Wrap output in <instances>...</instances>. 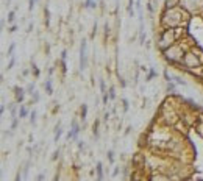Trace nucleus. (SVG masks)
Instances as JSON below:
<instances>
[{"instance_id":"13d9d810","label":"nucleus","mask_w":203,"mask_h":181,"mask_svg":"<svg viewBox=\"0 0 203 181\" xmlns=\"http://www.w3.org/2000/svg\"><path fill=\"white\" fill-rule=\"evenodd\" d=\"M44 50H46V53L48 55V53H50V45H46V48H44Z\"/></svg>"},{"instance_id":"79ce46f5","label":"nucleus","mask_w":203,"mask_h":181,"mask_svg":"<svg viewBox=\"0 0 203 181\" xmlns=\"http://www.w3.org/2000/svg\"><path fill=\"white\" fill-rule=\"evenodd\" d=\"M28 169H30V161H27V164L24 167V178H27L28 176Z\"/></svg>"},{"instance_id":"5701e85b","label":"nucleus","mask_w":203,"mask_h":181,"mask_svg":"<svg viewBox=\"0 0 203 181\" xmlns=\"http://www.w3.org/2000/svg\"><path fill=\"white\" fill-rule=\"evenodd\" d=\"M173 81H175V83H177L178 86H188V83L184 81V78H183V76H180V75H175V76H173Z\"/></svg>"},{"instance_id":"052dcab7","label":"nucleus","mask_w":203,"mask_h":181,"mask_svg":"<svg viewBox=\"0 0 203 181\" xmlns=\"http://www.w3.org/2000/svg\"><path fill=\"white\" fill-rule=\"evenodd\" d=\"M202 14H203V11H202Z\"/></svg>"},{"instance_id":"f8f14e48","label":"nucleus","mask_w":203,"mask_h":181,"mask_svg":"<svg viewBox=\"0 0 203 181\" xmlns=\"http://www.w3.org/2000/svg\"><path fill=\"white\" fill-rule=\"evenodd\" d=\"M155 78H158V72H156V69L150 67L148 72H147V75H145V83H148V81H152V80H155Z\"/></svg>"},{"instance_id":"37998d69","label":"nucleus","mask_w":203,"mask_h":181,"mask_svg":"<svg viewBox=\"0 0 203 181\" xmlns=\"http://www.w3.org/2000/svg\"><path fill=\"white\" fill-rule=\"evenodd\" d=\"M96 34H97V22H96V24H94V27H92V31H91V39L96 38Z\"/></svg>"},{"instance_id":"f3484780","label":"nucleus","mask_w":203,"mask_h":181,"mask_svg":"<svg viewBox=\"0 0 203 181\" xmlns=\"http://www.w3.org/2000/svg\"><path fill=\"white\" fill-rule=\"evenodd\" d=\"M44 25L47 27H50V10H48L47 6H44Z\"/></svg>"},{"instance_id":"8fccbe9b","label":"nucleus","mask_w":203,"mask_h":181,"mask_svg":"<svg viewBox=\"0 0 203 181\" xmlns=\"http://www.w3.org/2000/svg\"><path fill=\"white\" fill-rule=\"evenodd\" d=\"M44 178H46V175H44V173H39L38 176H36V181H42Z\"/></svg>"},{"instance_id":"58836bf2","label":"nucleus","mask_w":203,"mask_h":181,"mask_svg":"<svg viewBox=\"0 0 203 181\" xmlns=\"http://www.w3.org/2000/svg\"><path fill=\"white\" fill-rule=\"evenodd\" d=\"M60 155H61V150L58 148V150H55V152H53V155H52V161H56L58 158H60Z\"/></svg>"},{"instance_id":"3c124183","label":"nucleus","mask_w":203,"mask_h":181,"mask_svg":"<svg viewBox=\"0 0 203 181\" xmlns=\"http://www.w3.org/2000/svg\"><path fill=\"white\" fill-rule=\"evenodd\" d=\"M22 180V175H20V170H17V173H16V181H20Z\"/></svg>"},{"instance_id":"6ab92c4d","label":"nucleus","mask_w":203,"mask_h":181,"mask_svg":"<svg viewBox=\"0 0 203 181\" xmlns=\"http://www.w3.org/2000/svg\"><path fill=\"white\" fill-rule=\"evenodd\" d=\"M86 117H88V105H86V103H83L81 108H80V119L84 122V120H86Z\"/></svg>"},{"instance_id":"bb28decb","label":"nucleus","mask_w":203,"mask_h":181,"mask_svg":"<svg viewBox=\"0 0 203 181\" xmlns=\"http://www.w3.org/2000/svg\"><path fill=\"white\" fill-rule=\"evenodd\" d=\"M145 38H147L145 31H144V30H139V44H141V45L145 44Z\"/></svg>"},{"instance_id":"9d476101","label":"nucleus","mask_w":203,"mask_h":181,"mask_svg":"<svg viewBox=\"0 0 203 181\" xmlns=\"http://www.w3.org/2000/svg\"><path fill=\"white\" fill-rule=\"evenodd\" d=\"M96 178L98 181H102L105 178V175H103V164L100 161H97V164H96Z\"/></svg>"},{"instance_id":"9b49d317","label":"nucleus","mask_w":203,"mask_h":181,"mask_svg":"<svg viewBox=\"0 0 203 181\" xmlns=\"http://www.w3.org/2000/svg\"><path fill=\"white\" fill-rule=\"evenodd\" d=\"M177 83H175V81L172 80V81H167V84H166V92H167L169 94V95H170V94H177Z\"/></svg>"},{"instance_id":"c03bdc74","label":"nucleus","mask_w":203,"mask_h":181,"mask_svg":"<svg viewBox=\"0 0 203 181\" xmlns=\"http://www.w3.org/2000/svg\"><path fill=\"white\" fill-rule=\"evenodd\" d=\"M110 117H111V112H105V114H103V119H102V122H103V123H106V122L110 120Z\"/></svg>"},{"instance_id":"6e6d98bb","label":"nucleus","mask_w":203,"mask_h":181,"mask_svg":"<svg viewBox=\"0 0 203 181\" xmlns=\"http://www.w3.org/2000/svg\"><path fill=\"white\" fill-rule=\"evenodd\" d=\"M53 72H55V67H50V69H48V76H52Z\"/></svg>"},{"instance_id":"20e7f679","label":"nucleus","mask_w":203,"mask_h":181,"mask_svg":"<svg viewBox=\"0 0 203 181\" xmlns=\"http://www.w3.org/2000/svg\"><path fill=\"white\" fill-rule=\"evenodd\" d=\"M189 47H192V45H186L184 38H181L178 42H175L173 45H170V47L166 48V50H162L161 55H162L166 62H169V64H172V66H177V64L181 62L183 56H184V52H186Z\"/></svg>"},{"instance_id":"1a4fd4ad","label":"nucleus","mask_w":203,"mask_h":181,"mask_svg":"<svg viewBox=\"0 0 203 181\" xmlns=\"http://www.w3.org/2000/svg\"><path fill=\"white\" fill-rule=\"evenodd\" d=\"M100 123H102L100 119H96V120H94V123H92V134H94V138H96V139L100 138Z\"/></svg>"},{"instance_id":"603ef678","label":"nucleus","mask_w":203,"mask_h":181,"mask_svg":"<svg viewBox=\"0 0 203 181\" xmlns=\"http://www.w3.org/2000/svg\"><path fill=\"white\" fill-rule=\"evenodd\" d=\"M58 111H60V105H55V108H53V111H52V114H56Z\"/></svg>"},{"instance_id":"72a5a7b5","label":"nucleus","mask_w":203,"mask_h":181,"mask_svg":"<svg viewBox=\"0 0 203 181\" xmlns=\"http://www.w3.org/2000/svg\"><path fill=\"white\" fill-rule=\"evenodd\" d=\"M14 64H16V56L13 55L11 60H10V62H8V66H6V70H11L13 67H14Z\"/></svg>"},{"instance_id":"09e8293b","label":"nucleus","mask_w":203,"mask_h":181,"mask_svg":"<svg viewBox=\"0 0 203 181\" xmlns=\"http://www.w3.org/2000/svg\"><path fill=\"white\" fill-rule=\"evenodd\" d=\"M117 175H119V167H114V170H112V173H111V176H114V178H116Z\"/></svg>"},{"instance_id":"393cba45","label":"nucleus","mask_w":203,"mask_h":181,"mask_svg":"<svg viewBox=\"0 0 203 181\" xmlns=\"http://www.w3.org/2000/svg\"><path fill=\"white\" fill-rule=\"evenodd\" d=\"M106 158H108V162H110V164H114V150H112V148H110V150L106 152Z\"/></svg>"},{"instance_id":"ea45409f","label":"nucleus","mask_w":203,"mask_h":181,"mask_svg":"<svg viewBox=\"0 0 203 181\" xmlns=\"http://www.w3.org/2000/svg\"><path fill=\"white\" fill-rule=\"evenodd\" d=\"M100 92L102 94L106 92V83H105V80H100Z\"/></svg>"},{"instance_id":"f03ea898","label":"nucleus","mask_w":203,"mask_h":181,"mask_svg":"<svg viewBox=\"0 0 203 181\" xmlns=\"http://www.w3.org/2000/svg\"><path fill=\"white\" fill-rule=\"evenodd\" d=\"M181 38H184L183 27H180V28H161L159 33L156 34V48L162 52L175 42H178Z\"/></svg>"},{"instance_id":"ddd939ff","label":"nucleus","mask_w":203,"mask_h":181,"mask_svg":"<svg viewBox=\"0 0 203 181\" xmlns=\"http://www.w3.org/2000/svg\"><path fill=\"white\" fill-rule=\"evenodd\" d=\"M63 126H61V123H58L56 126H55V136H53V142H58L61 139V136H63Z\"/></svg>"},{"instance_id":"423d86ee","label":"nucleus","mask_w":203,"mask_h":181,"mask_svg":"<svg viewBox=\"0 0 203 181\" xmlns=\"http://www.w3.org/2000/svg\"><path fill=\"white\" fill-rule=\"evenodd\" d=\"M86 67H88V39H83L80 45V72L86 70Z\"/></svg>"},{"instance_id":"b1692460","label":"nucleus","mask_w":203,"mask_h":181,"mask_svg":"<svg viewBox=\"0 0 203 181\" xmlns=\"http://www.w3.org/2000/svg\"><path fill=\"white\" fill-rule=\"evenodd\" d=\"M41 100V95H39V92L38 90H34L33 94H31V102H30V105H34V103H38Z\"/></svg>"},{"instance_id":"cd10ccee","label":"nucleus","mask_w":203,"mask_h":181,"mask_svg":"<svg viewBox=\"0 0 203 181\" xmlns=\"http://www.w3.org/2000/svg\"><path fill=\"white\" fill-rule=\"evenodd\" d=\"M122 109H124V112H127L128 109H130V102L127 100V98H122Z\"/></svg>"},{"instance_id":"5fc2aeb1","label":"nucleus","mask_w":203,"mask_h":181,"mask_svg":"<svg viewBox=\"0 0 203 181\" xmlns=\"http://www.w3.org/2000/svg\"><path fill=\"white\" fill-rule=\"evenodd\" d=\"M31 30H33V24H28V27H27V33H31Z\"/></svg>"},{"instance_id":"2eb2a0df","label":"nucleus","mask_w":203,"mask_h":181,"mask_svg":"<svg viewBox=\"0 0 203 181\" xmlns=\"http://www.w3.org/2000/svg\"><path fill=\"white\" fill-rule=\"evenodd\" d=\"M181 0H164V8H178Z\"/></svg>"},{"instance_id":"4be33fe9","label":"nucleus","mask_w":203,"mask_h":181,"mask_svg":"<svg viewBox=\"0 0 203 181\" xmlns=\"http://www.w3.org/2000/svg\"><path fill=\"white\" fill-rule=\"evenodd\" d=\"M30 112H28V109H27V106H24V105H20L19 106V117L20 119H25L27 116H28Z\"/></svg>"},{"instance_id":"c756f323","label":"nucleus","mask_w":203,"mask_h":181,"mask_svg":"<svg viewBox=\"0 0 203 181\" xmlns=\"http://www.w3.org/2000/svg\"><path fill=\"white\" fill-rule=\"evenodd\" d=\"M16 50V42H11V45L8 47V52H6V56L8 58H11L13 56V52Z\"/></svg>"},{"instance_id":"49530a36","label":"nucleus","mask_w":203,"mask_h":181,"mask_svg":"<svg viewBox=\"0 0 203 181\" xmlns=\"http://www.w3.org/2000/svg\"><path fill=\"white\" fill-rule=\"evenodd\" d=\"M61 60L63 61H67V50H63L61 52Z\"/></svg>"},{"instance_id":"473e14b6","label":"nucleus","mask_w":203,"mask_h":181,"mask_svg":"<svg viewBox=\"0 0 203 181\" xmlns=\"http://www.w3.org/2000/svg\"><path fill=\"white\" fill-rule=\"evenodd\" d=\"M77 148H78V152H84L86 150V144L83 141H77Z\"/></svg>"},{"instance_id":"680f3d73","label":"nucleus","mask_w":203,"mask_h":181,"mask_svg":"<svg viewBox=\"0 0 203 181\" xmlns=\"http://www.w3.org/2000/svg\"><path fill=\"white\" fill-rule=\"evenodd\" d=\"M98 2H100V0H98Z\"/></svg>"},{"instance_id":"aec40b11","label":"nucleus","mask_w":203,"mask_h":181,"mask_svg":"<svg viewBox=\"0 0 203 181\" xmlns=\"http://www.w3.org/2000/svg\"><path fill=\"white\" fill-rule=\"evenodd\" d=\"M31 74H33V76L34 78H38V76L41 75V70H39V67L36 66V62L31 60Z\"/></svg>"},{"instance_id":"6e6552de","label":"nucleus","mask_w":203,"mask_h":181,"mask_svg":"<svg viewBox=\"0 0 203 181\" xmlns=\"http://www.w3.org/2000/svg\"><path fill=\"white\" fill-rule=\"evenodd\" d=\"M80 125H78V122L77 120H72V128L70 131L67 133V141H77V138H78V134H80Z\"/></svg>"},{"instance_id":"e433bc0d","label":"nucleus","mask_w":203,"mask_h":181,"mask_svg":"<svg viewBox=\"0 0 203 181\" xmlns=\"http://www.w3.org/2000/svg\"><path fill=\"white\" fill-rule=\"evenodd\" d=\"M19 119L20 117H13V123H11V130H16L17 125H19Z\"/></svg>"},{"instance_id":"a878e982","label":"nucleus","mask_w":203,"mask_h":181,"mask_svg":"<svg viewBox=\"0 0 203 181\" xmlns=\"http://www.w3.org/2000/svg\"><path fill=\"white\" fill-rule=\"evenodd\" d=\"M16 11H17V10H13V11H10V13H8V17H6L8 24H13V22L16 20V19H14V17H16Z\"/></svg>"},{"instance_id":"7c9ffc66","label":"nucleus","mask_w":203,"mask_h":181,"mask_svg":"<svg viewBox=\"0 0 203 181\" xmlns=\"http://www.w3.org/2000/svg\"><path fill=\"white\" fill-rule=\"evenodd\" d=\"M108 94H110V98H111V100H116V88H114V86H110V89H108Z\"/></svg>"},{"instance_id":"39448f33","label":"nucleus","mask_w":203,"mask_h":181,"mask_svg":"<svg viewBox=\"0 0 203 181\" xmlns=\"http://www.w3.org/2000/svg\"><path fill=\"white\" fill-rule=\"evenodd\" d=\"M180 6H181L189 16L202 14V11H203V0H181Z\"/></svg>"},{"instance_id":"f704fd0d","label":"nucleus","mask_w":203,"mask_h":181,"mask_svg":"<svg viewBox=\"0 0 203 181\" xmlns=\"http://www.w3.org/2000/svg\"><path fill=\"white\" fill-rule=\"evenodd\" d=\"M162 75H164L166 81H172V80H173V76L169 74V70H167V69H164V72H162Z\"/></svg>"},{"instance_id":"dca6fc26","label":"nucleus","mask_w":203,"mask_h":181,"mask_svg":"<svg viewBox=\"0 0 203 181\" xmlns=\"http://www.w3.org/2000/svg\"><path fill=\"white\" fill-rule=\"evenodd\" d=\"M110 36H111V25L105 22V25H103V39H105V42L110 39Z\"/></svg>"},{"instance_id":"f257e3e1","label":"nucleus","mask_w":203,"mask_h":181,"mask_svg":"<svg viewBox=\"0 0 203 181\" xmlns=\"http://www.w3.org/2000/svg\"><path fill=\"white\" fill-rule=\"evenodd\" d=\"M188 17L189 14L181 6L164 8L159 14V27L161 28H180V27L186 25Z\"/></svg>"},{"instance_id":"864d4df0","label":"nucleus","mask_w":203,"mask_h":181,"mask_svg":"<svg viewBox=\"0 0 203 181\" xmlns=\"http://www.w3.org/2000/svg\"><path fill=\"white\" fill-rule=\"evenodd\" d=\"M130 131H131V126H127V128H125V131H124V134H125V136H128V134H130Z\"/></svg>"},{"instance_id":"7ed1b4c3","label":"nucleus","mask_w":203,"mask_h":181,"mask_svg":"<svg viewBox=\"0 0 203 181\" xmlns=\"http://www.w3.org/2000/svg\"><path fill=\"white\" fill-rule=\"evenodd\" d=\"M203 66V50L197 47V45H192L189 47L186 52H184V56L180 64H177L175 67L183 72L184 69H197V67Z\"/></svg>"},{"instance_id":"de8ad7c7","label":"nucleus","mask_w":203,"mask_h":181,"mask_svg":"<svg viewBox=\"0 0 203 181\" xmlns=\"http://www.w3.org/2000/svg\"><path fill=\"white\" fill-rule=\"evenodd\" d=\"M5 111H6V103L3 102V103H2V106H0V112H2V114H5Z\"/></svg>"},{"instance_id":"a18cd8bd","label":"nucleus","mask_w":203,"mask_h":181,"mask_svg":"<svg viewBox=\"0 0 203 181\" xmlns=\"http://www.w3.org/2000/svg\"><path fill=\"white\" fill-rule=\"evenodd\" d=\"M119 83L122 88H127V81H125V78H122V76H119Z\"/></svg>"},{"instance_id":"4c0bfd02","label":"nucleus","mask_w":203,"mask_h":181,"mask_svg":"<svg viewBox=\"0 0 203 181\" xmlns=\"http://www.w3.org/2000/svg\"><path fill=\"white\" fill-rule=\"evenodd\" d=\"M36 2H38V0H28V11H33L34 10Z\"/></svg>"},{"instance_id":"a211bd4d","label":"nucleus","mask_w":203,"mask_h":181,"mask_svg":"<svg viewBox=\"0 0 203 181\" xmlns=\"http://www.w3.org/2000/svg\"><path fill=\"white\" fill-rule=\"evenodd\" d=\"M44 89H46L47 95H52L53 94V84H52V78H48L46 83H44Z\"/></svg>"},{"instance_id":"c85d7f7f","label":"nucleus","mask_w":203,"mask_h":181,"mask_svg":"<svg viewBox=\"0 0 203 181\" xmlns=\"http://www.w3.org/2000/svg\"><path fill=\"white\" fill-rule=\"evenodd\" d=\"M110 100H111V98H110V94H108V90H106L105 94H102V103H103V106H106Z\"/></svg>"},{"instance_id":"412c9836","label":"nucleus","mask_w":203,"mask_h":181,"mask_svg":"<svg viewBox=\"0 0 203 181\" xmlns=\"http://www.w3.org/2000/svg\"><path fill=\"white\" fill-rule=\"evenodd\" d=\"M134 0H128V5H127V13L130 17H134Z\"/></svg>"},{"instance_id":"4d7b16f0","label":"nucleus","mask_w":203,"mask_h":181,"mask_svg":"<svg viewBox=\"0 0 203 181\" xmlns=\"http://www.w3.org/2000/svg\"><path fill=\"white\" fill-rule=\"evenodd\" d=\"M28 74H30V70H28V69H25L24 72H22V76H27V75H28Z\"/></svg>"},{"instance_id":"2f4dec72","label":"nucleus","mask_w":203,"mask_h":181,"mask_svg":"<svg viewBox=\"0 0 203 181\" xmlns=\"http://www.w3.org/2000/svg\"><path fill=\"white\" fill-rule=\"evenodd\" d=\"M36 117H38V114H36V111L33 109L30 112V123L31 125H36Z\"/></svg>"},{"instance_id":"4468645a","label":"nucleus","mask_w":203,"mask_h":181,"mask_svg":"<svg viewBox=\"0 0 203 181\" xmlns=\"http://www.w3.org/2000/svg\"><path fill=\"white\" fill-rule=\"evenodd\" d=\"M98 3H100L98 0H84L83 6H84V8H88V10H96Z\"/></svg>"},{"instance_id":"bf43d9fd","label":"nucleus","mask_w":203,"mask_h":181,"mask_svg":"<svg viewBox=\"0 0 203 181\" xmlns=\"http://www.w3.org/2000/svg\"><path fill=\"white\" fill-rule=\"evenodd\" d=\"M10 2H11V0H6V5H10Z\"/></svg>"},{"instance_id":"c9c22d12","label":"nucleus","mask_w":203,"mask_h":181,"mask_svg":"<svg viewBox=\"0 0 203 181\" xmlns=\"http://www.w3.org/2000/svg\"><path fill=\"white\" fill-rule=\"evenodd\" d=\"M25 90H27V94H30V95H31V94L34 92V83H30V84L25 88Z\"/></svg>"},{"instance_id":"a19ab883","label":"nucleus","mask_w":203,"mask_h":181,"mask_svg":"<svg viewBox=\"0 0 203 181\" xmlns=\"http://www.w3.org/2000/svg\"><path fill=\"white\" fill-rule=\"evenodd\" d=\"M17 28H19V27H17L16 24H13V25L10 27V28H8V33H10V34H13V33H16V31H17Z\"/></svg>"},{"instance_id":"0eeeda50","label":"nucleus","mask_w":203,"mask_h":181,"mask_svg":"<svg viewBox=\"0 0 203 181\" xmlns=\"http://www.w3.org/2000/svg\"><path fill=\"white\" fill-rule=\"evenodd\" d=\"M13 90H14V102L17 103V105H22L25 100V94H27V90L24 88H20V86H14L13 88Z\"/></svg>"}]
</instances>
